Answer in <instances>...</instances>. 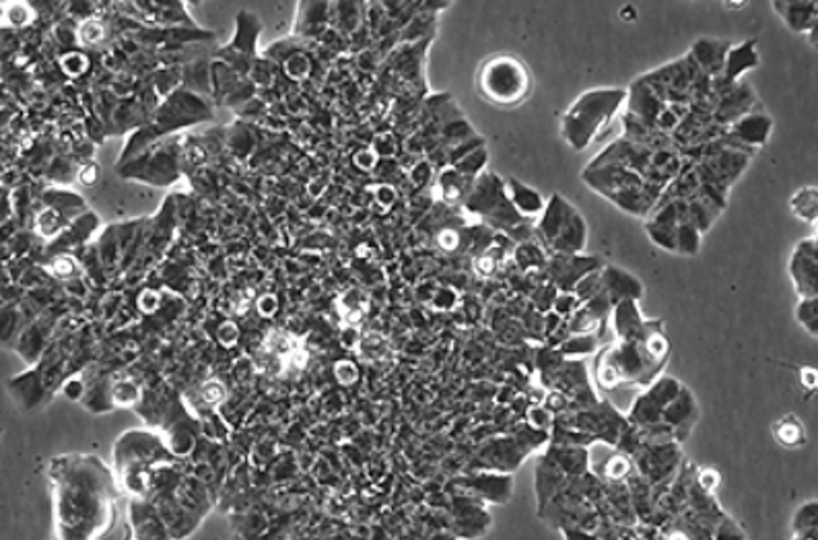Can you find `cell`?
I'll return each mask as SVG.
<instances>
[{
  "instance_id": "obj_6",
  "label": "cell",
  "mask_w": 818,
  "mask_h": 540,
  "mask_svg": "<svg viewBox=\"0 0 818 540\" xmlns=\"http://www.w3.org/2000/svg\"><path fill=\"white\" fill-rule=\"evenodd\" d=\"M789 272L793 276V283L802 297H814L818 285V264H817V241H802L791 258Z\"/></svg>"
},
{
  "instance_id": "obj_18",
  "label": "cell",
  "mask_w": 818,
  "mask_h": 540,
  "mask_svg": "<svg viewBox=\"0 0 818 540\" xmlns=\"http://www.w3.org/2000/svg\"><path fill=\"white\" fill-rule=\"evenodd\" d=\"M62 66H64V70H66L68 75H81V72L87 68V58H85L83 54H68V56L62 60Z\"/></svg>"
},
{
  "instance_id": "obj_14",
  "label": "cell",
  "mask_w": 818,
  "mask_h": 540,
  "mask_svg": "<svg viewBox=\"0 0 818 540\" xmlns=\"http://www.w3.org/2000/svg\"><path fill=\"white\" fill-rule=\"evenodd\" d=\"M141 396V392H138V388L132 384V382H122V384H118L116 388H114V400L118 402V404H124V406H128V404H134V400Z\"/></svg>"
},
{
  "instance_id": "obj_24",
  "label": "cell",
  "mask_w": 818,
  "mask_h": 540,
  "mask_svg": "<svg viewBox=\"0 0 818 540\" xmlns=\"http://www.w3.org/2000/svg\"><path fill=\"white\" fill-rule=\"evenodd\" d=\"M85 172H87V174H85V176H83L81 180L85 181V184H93V178L97 176V167H95V165H89V167H87Z\"/></svg>"
},
{
  "instance_id": "obj_16",
  "label": "cell",
  "mask_w": 818,
  "mask_h": 540,
  "mask_svg": "<svg viewBox=\"0 0 818 540\" xmlns=\"http://www.w3.org/2000/svg\"><path fill=\"white\" fill-rule=\"evenodd\" d=\"M52 272H54L56 276H60V278H70V276L77 274V262H74L72 258H68V256L56 258V260L52 262Z\"/></svg>"
},
{
  "instance_id": "obj_2",
  "label": "cell",
  "mask_w": 818,
  "mask_h": 540,
  "mask_svg": "<svg viewBox=\"0 0 818 540\" xmlns=\"http://www.w3.org/2000/svg\"><path fill=\"white\" fill-rule=\"evenodd\" d=\"M625 99V91L608 89L585 93L571 105L563 122V134L571 147L583 149L606 124L621 101Z\"/></svg>"
},
{
  "instance_id": "obj_5",
  "label": "cell",
  "mask_w": 818,
  "mask_h": 540,
  "mask_svg": "<svg viewBox=\"0 0 818 540\" xmlns=\"http://www.w3.org/2000/svg\"><path fill=\"white\" fill-rule=\"evenodd\" d=\"M546 241L559 252H576L585 243V225L576 209L561 196H554L543 221Z\"/></svg>"
},
{
  "instance_id": "obj_3",
  "label": "cell",
  "mask_w": 818,
  "mask_h": 540,
  "mask_svg": "<svg viewBox=\"0 0 818 540\" xmlns=\"http://www.w3.org/2000/svg\"><path fill=\"white\" fill-rule=\"evenodd\" d=\"M532 79L526 64L515 56H493L479 70V91L491 103L517 105L528 97Z\"/></svg>"
},
{
  "instance_id": "obj_4",
  "label": "cell",
  "mask_w": 818,
  "mask_h": 540,
  "mask_svg": "<svg viewBox=\"0 0 818 540\" xmlns=\"http://www.w3.org/2000/svg\"><path fill=\"white\" fill-rule=\"evenodd\" d=\"M309 353L305 340L283 328L266 332L256 355L258 369L274 380H295L305 369Z\"/></svg>"
},
{
  "instance_id": "obj_11",
  "label": "cell",
  "mask_w": 818,
  "mask_h": 540,
  "mask_svg": "<svg viewBox=\"0 0 818 540\" xmlns=\"http://www.w3.org/2000/svg\"><path fill=\"white\" fill-rule=\"evenodd\" d=\"M509 186H512L509 188L512 190V200H514L515 207L521 210L524 214H536V212H540V210L545 209V202H543L540 194L534 192L532 188H526V186H521L519 181L515 180L509 181Z\"/></svg>"
},
{
  "instance_id": "obj_15",
  "label": "cell",
  "mask_w": 818,
  "mask_h": 540,
  "mask_svg": "<svg viewBox=\"0 0 818 540\" xmlns=\"http://www.w3.org/2000/svg\"><path fill=\"white\" fill-rule=\"evenodd\" d=\"M103 37V27L99 21H85L79 30V41L83 44H97Z\"/></svg>"
},
{
  "instance_id": "obj_9",
  "label": "cell",
  "mask_w": 818,
  "mask_h": 540,
  "mask_svg": "<svg viewBox=\"0 0 818 540\" xmlns=\"http://www.w3.org/2000/svg\"><path fill=\"white\" fill-rule=\"evenodd\" d=\"M357 355L363 363L369 365H382L386 361L392 359V349H390V342L377 334V332H371L363 336L357 345Z\"/></svg>"
},
{
  "instance_id": "obj_13",
  "label": "cell",
  "mask_w": 818,
  "mask_h": 540,
  "mask_svg": "<svg viewBox=\"0 0 818 540\" xmlns=\"http://www.w3.org/2000/svg\"><path fill=\"white\" fill-rule=\"evenodd\" d=\"M798 320L812 336H817V300L814 297L802 300L800 307H798Z\"/></svg>"
},
{
  "instance_id": "obj_12",
  "label": "cell",
  "mask_w": 818,
  "mask_h": 540,
  "mask_svg": "<svg viewBox=\"0 0 818 540\" xmlns=\"http://www.w3.org/2000/svg\"><path fill=\"white\" fill-rule=\"evenodd\" d=\"M791 210L804 221H817V190L804 188L791 198Z\"/></svg>"
},
{
  "instance_id": "obj_22",
  "label": "cell",
  "mask_w": 818,
  "mask_h": 540,
  "mask_svg": "<svg viewBox=\"0 0 818 540\" xmlns=\"http://www.w3.org/2000/svg\"><path fill=\"white\" fill-rule=\"evenodd\" d=\"M802 384L806 388H817V369L814 367H802Z\"/></svg>"
},
{
  "instance_id": "obj_19",
  "label": "cell",
  "mask_w": 818,
  "mask_h": 540,
  "mask_svg": "<svg viewBox=\"0 0 818 540\" xmlns=\"http://www.w3.org/2000/svg\"><path fill=\"white\" fill-rule=\"evenodd\" d=\"M58 227H60V225H58V214H56L54 210H46V212L39 217V229H41L44 236H52Z\"/></svg>"
},
{
  "instance_id": "obj_21",
  "label": "cell",
  "mask_w": 818,
  "mask_h": 540,
  "mask_svg": "<svg viewBox=\"0 0 818 540\" xmlns=\"http://www.w3.org/2000/svg\"><path fill=\"white\" fill-rule=\"evenodd\" d=\"M627 468H629V462H627L625 458H614V460L610 462L608 475H610L612 479H618V477H623V475L627 472Z\"/></svg>"
},
{
  "instance_id": "obj_23",
  "label": "cell",
  "mask_w": 818,
  "mask_h": 540,
  "mask_svg": "<svg viewBox=\"0 0 818 540\" xmlns=\"http://www.w3.org/2000/svg\"><path fill=\"white\" fill-rule=\"evenodd\" d=\"M718 482H720V475H718V472H713V470H707V472H703V475H701V484H703L705 489H707V487H709V489H713Z\"/></svg>"
},
{
  "instance_id": "obj_17",
  "label": "cell",
  "mask_w": 818,
  "mask_h": 540,
  "mask_svg": "<svg viewBox=\"0 0 818 540\" xmlns=\"http://www.w3.org/2000/svg\"><path fill=\"white\" fill-rule=\"evenodd\" d=\"M336 375H338V380L346 386V384H353V382L359 378V371H357V367H355L353 363L340 361V363H336Z\"/></svg>"
},
{
  "instance_id": "obj_20",
  "label": "cell",
  "mask_w": 818,
  "mask_h": 540,
  "mask_svg": "<svg viewBox=\"0 0 818 540\" xmlns=\"http://www.w3.org/2000/svg\"><path fill=\"white\" fill-rule=\"evenodd\" d=\"M219 340L225 345V347H233L238 342V326L233 322H225L221 328H219Z\"/></svg>"
},
{
  "instance_id": "obj_8",
  "label": "cell",
  "mask_w": 818,
  "mask_h": 540,
  "mask_svg": "<svg viewBox=\"0 0 818 540\" xmlns=\"http://www.w3.org/2000/svg\"><path fill=\"white\" fill-rule=\"evenodd\" d=\"M775 8L791 30L806 31L817 23V2H775Z\"/></svg>"
},
{
  "instance_id": "obj_1",
  "label": "cell",
  "mask_w": 818,
  "mask_h": 540,
  "mask_svg": "<svg viewBox=\"0 0 818 540\" xmlns=\"http://www.w3.org/2000/svg\"><path fill=\"white\" fill-rule=\"evenodd\" d=\"M618 330L623 342L608 349L598 361V380L604 388L621 382H647L666 361L670 345L658 324H645L633 307H621Z\"/></svg>"
},
{
  "instance_id": "obj_7",
  "label": "cell",
  "mask_w": 818,
  "mask_h": 540,
  "mask_svg": "<svg viewBox=\"0 0 818 540\" xmlns=\"http://www.w3.org/2000/svg\"><path fill=\"white\" fill-rule=\"evenodd\" d=\"M369 307H371L369 295L365 293L363 289H359V287L346 289L336 300L338 316L344 322V326H349V328H357L363 322V318L369 314Z\"/></svg>"
},
{
  "instance_id": "obj_10",
  "label": "cell",
  "mask_w": 818,
  "mask_h": 540,
  "mask_svg": "<svg viewBox=\"0 0 818 540\" xmlns=\"http://www.w3.org/2000/svg\"><path fill=\"white\" fill-rule=\"evenodd\" d=\"M773 435H775V439L784 448H800V446L806 444V429L793 415L784 417V419L779 420L773 427Z\"/></svg>"
}]
</instances>
